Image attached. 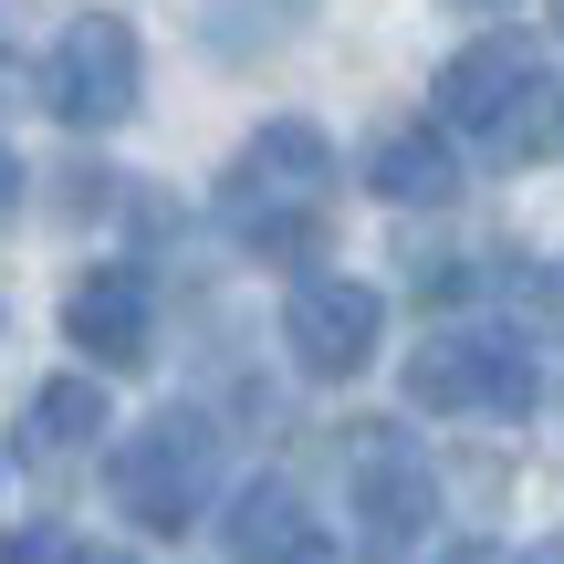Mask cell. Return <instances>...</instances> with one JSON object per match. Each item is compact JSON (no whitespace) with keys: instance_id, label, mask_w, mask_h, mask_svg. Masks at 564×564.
<instances>
[{"instance_id":"obj_1","label":"cell","mask_w":564,"mask_h":564,"mask_svg":"<svg viewBox=\"0 0 564 564\" xmlns=\"http://www.w3.org/2000/svg\"><path fill=\"white\" fill-rule=\"evenodd\" d=\"M335 137L303 116H272L241 158L220 167V230L262 262H314L324 230H335Z\"/></svg>"},{"instance_id":"obj_2","label":"cell","mask_w":564,"mask_h":564,"mask_svg":"<svg viewBox=\"0 0 564 564\" xmlns=\"http://www.w3.org/2000/svg\"><path fill=\"white\" fill-rule=\"evenodd\" d=\"M533 398H544V345L502 314L440 324L408 356V408L429 419H533Z\"/></svg>"},{"instance_id":"obj_3","label":"cell","mask_w":564,"mask_h":564,"mask_svg":"<svg viewBox=\"0 0 564 564\" xmlns=\"http://www.w3.org/2000/svg\"><path fill=\"white\" fill-rule=\"evenodd\" d=\"M105 481H116L126 523L178 533V523H199V502L220 491V429H209L199 408H158L147 429H126V449L105 460Z\"/></svg>"},{"instance_id":"obj_4","label":"cell","mask_w":564,"mask_h":564,"mask_svg":"<svg viewBox=\"0 0 564 564\" xmlns=\"http://www.w3.org/2000/svg\"><path fill=\"white\" fill-rule=\"evenodd\" d=\"M345 481H356V564H408L440 512V481H429V449L408 440L398 419H366L345 440Z\"/></svg>"},{"instance_id":"obj_5","label":"cell","mask_w":564,"mask_h":564,"mask_svg":"<svg viewBox=\"0 0 564 564\" xmlns=\"http://www.w3.org/2000/svg\"><path fill=\"white\" fill-rule=\"evenodd\" d=\"M42 105H53L74 137H105V126L137 116V32L116 11L63 21V42L42 53Z\"/></svg>"},{"instance_id":"obj_6","label":"cell","mask_w":564,"mask_h":564,"mask_svg":"<svg viewBox=\"0 0 564 564\" xmlns=\"http://www.w3.org/2000/svg\"><path fill=\"white\" fill-rule=\"evenodd\" d=\"M544 74H554V63L533 53L523 32H481V42H460V53L440 63V84H429V95H440V126H449V137H481L491 158H502L512 116L544 95Z\"/></svg>"},{"instance_id":"obj_7","label":"cell","mask_w":564,"mask_h":564,"mask_svg":"<svg viewBox=\"0 0 564 564\" xmlns=\"http://www.w3.org/2000/svg\"><path fill=\"white\" fill-rule=\"evenodd\" d=\"M377 335H387V293L356 282V272H303L293 293H282V345H293V366L324 377V387L366 377Z\"/></svg>"},{"instance_id":"obj_8","label":"cell","mask_w":564,"mask_h":564,"mask_svg":"<svg viewBox=\"0 0 564 564\" xmlns=\"http://www.w3.org/2000/svg\"><path fill=\"white\" fill-rule=\"evenodd\" d=\"M63 335L84 345V377H126L158 356V282L137 262H95L63 293Z\"/></svg>"},{"instance_id":"obj_9","label":"cell","mask_w":564,"mask_h":564,"mask_svg":"<svg viewBox=\"0 0 564 564\" xmlns=\"http://www.w3.org/2000/svg\"><path fill=\"white\" fill-rule=\"evenodd\" d=\"M366 188L377 199H398V209H440V199H460V158H449V137H429V126H398V137H377V158H366Z\"/></svg>"},{"instance_id":"obj_10","label":"cell","mask_w":564,"mask_h":564,"mask_svg":"<svg viewBox=\"0 0 564 564\" xmlns=\"http://www.w3.org/2000/svg\"><path fill=\"white\" fill-rule=\"evenodd\" d=\"M105 440V377H53L32 398V419H21V460H74V449H95Z\"/></svg>"},{"instance_id":"obj_11","label":"cell","mask_w":564,"mask_h":564,"mask_svg":"<svg viewBox=\"0 0 564 564\" xmlns=\"http://www.w3.org/2000/svg\"><path fill=\"white\" fill-rule=\"evenodd\" d=\"M303 533H314V523H303L293 481H241L230 512H220V554H241V564H282Z\"/></svg>"},{"instance_id":"obj_12","label":"cell","mask_w":564,"mask_h":564,"mask_svg":"<svg viewBox=\"0 0 564 564\" xmlns=\"http://www.w3.org/2000/svg\"><path fill=\"white\" fill-rule=\"evenodd\" d=\"M303 11H314V0H209V11H199V42L220 63H251V53H282V42H293Z\"/></svg>"},{"instance_id":"obj_13","label":"cell","mask_w":564,"mask_h":564,"mask_svg":"<svg viewBox=\"0 0 564 564\" xmlns=\"http://www.w3.org/2000/svg\"><path fill=\"white\" fill-rule=\"evenodd\" d=\"M502 158L523 167V158H564V74H544V95L512 116V137H502Z\"/></svg>"},{"instance_id":"obj_14","label":"cell","mask_w":564,"mask_h":564,"mask_svg":"<svg viewBox=\"0 0 564 564\" xmlns=\"http://www.w3.org/2000/svg\"><path fill=\"white\" fill-rule=\"evenodd\" d=\"M53 564H137V554H116V544H63Z\"/></svg>"},{"instance_id":"obj_15","label":"cell","mask_w":564,"mask_h":564,"mask_svg":"<svg viewBox=\"0 0 564 564\" xmlns=\"http://www.w3.org/2000/svg\"><path fill=\"white\" fill-rule=\"evenodd\" d=\"M11 209H21V158L0 147V220H11Z\"/></svg>"},{"instance_id":"obj_16","label":"cell","mask_w":564,"mask_h":564,"mask_svg":"<svg viewBox=\"0 0 564 564\" xmlns=\"http://www.w3.org/2000/svg\"><path fill=\"white\" fill-rule=\"evenodd\" d=\"M282 564H345V554H335V544H324V533H303V544H293V554H282Z\"/></svg>"},{"instance_id":"obj_17","label":"cell","mask_w":564,"mask_h":564,"mask_svg":"<svg viewBox=\"0 0 564 564\" xmlns=\"http://www.w3.org/2000/svg\"><path fill=\"white\" fill-rule=\"evenodd\" d=\"M440 564H502V554H491V544H449Z\"/></svg>"},{"instance_id":"obj_18","label":"cell","mask_w":564,"mask_h":564,"mask_svg":"<svg viewBox=\"0 0 564 564\" xmlns=\"http://www.w3.org/2000/svg\"><path fill=\"white\" fill-rule=\"evenodd\" d=\"M523 564H564V533H544V544H533V554H523Z\"/></svg>"},{"instance_id":"obj_19","label":"cell","mask_w":564,"mask_h":564,"mask_svg":"<svg viewBox=\"0 0 564 564\" xmlns=\"http://www.w3.org/2000/svg\"><path fill=\"white\" fill-rule=\"evenodd\" d=\"M470 11H502V0H470Z\"/></svg>"}]
</instances>
